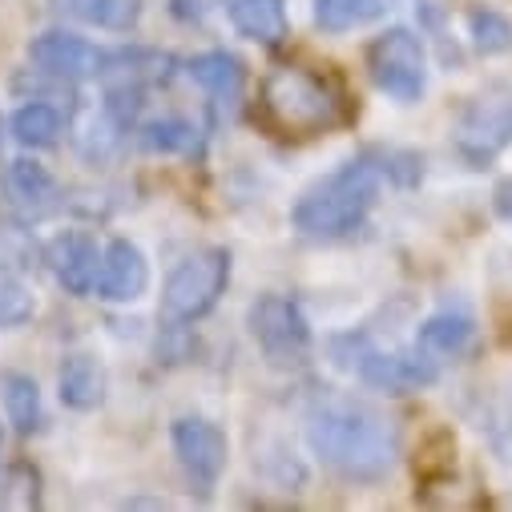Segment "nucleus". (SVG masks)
<instances>
[{
	"instance_id": "1",
	"label": "nucleus",
	"mask_w": 512,
	"mask_h": 512,
	"mask_svg": "<svg viewBox=\"0 0 512 512\" xmlns=\"http://www.w3.org/2000/svg\"><path fill=\"white\" fill-rule=\"evenodd\" d=\"M307 440L315 456L347 476V480H379L388 476L400 456L396 424L371 404L359 400H327L307 420Z\"/></svg>"
},
{
	"instance_id": "2",
	"label": "nucleus",
	"mask_w": 512,
	"mask_h": 512,
	"mask_svg": "<svg viewBox=\"0 0 512 512\" xmlns=\"http://www.w3.org/2000/svg\"><path fill=\"white\" fill-rule=\"evenodd\" d=\"M259 105H263V113H267V121L275 125V130L291 134V138L327 134V130H335V125H343V117H347L339 89L327 77H319L311 69H299V65H275L263 77Z\"/></svg>"
},
{
	"instance_id": "3",
	"label": "nucleus",
	"mask_w": 512,
	"mask_h": 512,
	"mask_svg": "<svg viewBox=\"0 0 512 512\" xmlns=\"http://www.w3.org/2000/svg\"><path fill=\"white\" fill-rule=\"evenodd\" d=\"M379 194V170L371 162H347L331 178H323L315 190H307L295 206V226L311 238H339L351 234Z\"/></svg>"
},
{
	"instance_id": "4",
	"label": "nucleus",
	"mask_w": 512,
	"mask_h": 512,
	"mask_svg": "<svg viewBox=\"0 0 512 512\" xmlns=\"http://www.w3.org/2000/svg\"><path fill=\"white\" fill-rule=\"evenodd\" d=\"M226 283H230V250L206 246L190 254L186 263H178L174 275L166 279L162 315L170 323H194L218 307V299L226 295Z\"/></svg>"
},
{
	"instance_id": "5",
	"label": "nucleus",
	"mask_w": 512,
	"mask_h": 512,
	"mask_svg": "<svg viewBox=\"0 0 512 512\" xmlns=\"http://www.w3.org/2000/svg\"><path fill=\"white\" fill-rule=\"evenodd\" d=\"M367 73L379 93L396 101H416L428 85V61L420 37L408 29H388L383 37H375L367 49Z\"/></svg>"
},
{
	"instance_id": "6",
	"label": "nucleus",
	"mask_w": 512,
	"mask_h": 512,
	"mask_svg": "<svg viewBox=\"0 0 512 512\" xmlns=\"http://www.w3.org/2000/svg\"><path fill=\"white\" fill-rule=\"evenodd\" d=\"M250 335L254 343L263 347V355L279 367H291V363H303L307 351H311V327L299 311V303L283 299V295H263L250 303Z\"/></svg>"
},
{
	"instance_id": "7",
	"label": "nucleus",
	"mask_w": 512,
	"mask_h": 512,
	"mask_svg": "<svg viewBox=\"0 0 512 512\" xmlns=\"http://www.w3.org/2000/svg\"><path fill=\"white\" fill-rule=\"evenodd\" d=\"M456 146L468 162H488L504 146H512V93L476 97L460 117Z\"/></svg>"
},
{
	"instance_id": "8",
	"label": "nucleus",
	"mask_w": 512,
	"mask_h": 512,
	"mask_svg": "<svg viewBox=\"0 0 512 512\" xmlns=\"http://www.w3.org/2000/svg\"><path fill=\"white\" fill-rule=\"evenodd\" d=\"M170 436H174V452H178V464L190 476V484L198 492H210L226 472V456H230L226 432L218 424H210V420L186 416V420L174 424Z\"/></svg>"
},
{
	"instance_id": "9",
	"label": "nucleus",
	"mask_w": 512,
	"mask_h": 512,
	"mask_svg": "<svg viewBox=\"0 0 512 512\" xmlns=\"http://www.w3.org/2000/svg\"><path fill=\"white\" fill-rule=\"evenodd\" d=\"M29 61L45 73V77H57V81H89V77H101L109 57L73 37V33H41L33 45H29Z\"/></svg>"
},
{
	"instance_id": "10",
	"label": "nucleus",
	"mask_w": 512,
	"mask_h": 512,
	"mask_svg": "<svg viewBox=\"0 0 512 512\" xmlns=\"http://www.w3.org/2000/svg\"><path fill=\"white\" fill-rule=\"evenodd\" d=\"M359 375L371 383V388L388 392V396H408V392H420L428 383H436L440 375V363L432 355H424L420 347L416 351H371L359 359Z\"/></svg>"
},
{
	"instance_id": "11",
	"label": "nucleus",
	"mask_w": 512,
	"mask_h": 512,
	"mask_svg": "<svg viewBox=\"0 0 512 512\" xmlns=\"http://www.w3.org/2000/svg\"><path fill=\"white\" fill-rule=\"evenodd\" d=\"M146 287H150V263H146V254L130 238L109 242L105 254H101L93 291L105 303H134V299L146 295Z\"/></svg>"
},
{
	"instance_id": "12",
	"label": "nucleus",
	"mask_w": 512,
	"mask_h": 512,
	"mask_svg": "<svg viewBox=\"0 0 512 512\" xmlns=\"http://www.w3.org/2000/svg\"><path fill=\"white\" fill-rule=\"evenodd\" d=\"M45 263L53 267L57 283L69 291V295H89L93 283H97V267H101V254H97V242L81 230H65L49 242L45 250Z\"/></svg>"
},
{
	"instance_id": "13",
	"label": "nucleus",
	"mask_w": 512,
	"mask_h": 512,
	"mask_svg": "<svg viewBox=\"0 0 512 512\" xmlns=\"http://www.w3.org/2000/svg\"><path fill=\"white\" fill-rule=\"evenodd\" d=\"M226 17L242 37L259 45H283L291 33L287 0H226Z\"/></svg>"
},
{
	"instance_id": "14",
	"label": "nucleus",
	"mask_w": 512,
	"mask_h": 512,
	"mask_svg": "<svg viewBox=\"0 0 512 512\" xmlns=\"http://www.w3.org/2000/svg\"><path fill=\"white\" fill-rule=\"evenodd\" d=\"M5 186H9L13 202H17L25 214H45V210L57 206V182H53V174H49L41 162H29V158L9 162Z\"/></svg>"
},
{
	"instance_id": "15",
	"label": "nucleus",
	"mask_w": 512,
	"mask_h": 512,
	"mask_svg": "<svg viewBox=\"0 0 512 512\" xmlns=\"http://www.w3.org/2000/svg\"><path fill=\"white\" fill-rule=\"evenodd\" d=\"M472 335H476V323H472L468 315H460V311H440V315H432V319L420 327L416 347L440 363V359L464 355L468 343H472Z\"/></svg>"
},
{
	"instance_id": "16",
	"label": "nucleus",
	"mask_w": 512,
	"mask_h": 512,
	"mask_svg": "<svg viewBox=\"0 0 512 512\" xmlns=\"http://www.w3.org/2000/svg\"><path fill=\"white\" fill-rule=\"evenodd\" d=\"M57 388H61V404L73 408V412H89L105 400V371L89 359V355H73L65 359L61 367V379H57Z\"/></svg>"
},
{
	"instance_id": "17",
	"label": "nucleus",
	"mask_w": 512,
	"mask_h": 512,
	"mask_svg": "<svg viewBox=\"0 0 512 512\" xmlns=\"http://www.w3.org/2000/svg\"><path fill=\"white\" fill-rule=\"evenodd\" d=\"M61 9L73 21L105 33H130L142 21V0H61Z\"/></svg>"
},
{
	"instance_id": "18",
	"label": "nucleus",
	"mask_w": 512,
	"mask_h": 512,
	"mask_svg": "<svg viewBox=\"0 0 512 512\" xmlns=\"http://www.w3.org/2000/svg\"><path fill=\"white\" fill-rule=\"evenodd\" d=\"M61 130H65V117H61V109L49 105V101H29V105H21V109L13 113V138H17L21 146H29V150L57 146Z\"/></svg>"
},
{
	"instance_id": "19",
	"label": "nucleus",
	"mask_w": 512,
	"mask_h": 512,
	"mask_svg": "<svg viewBox=\"0 0 512 512\" xmlns=\"http://www.w3.org/2000/svg\"><path fill=\"white\" fill-rule=\"evenodd\" d=\"M190 77L218 101H234L242 93V81H246L242 61L234 53H202V57H194L190 61Z\"/></svg>"
},
{
	"instance_id": "20",
	"label": "nucleus",
	"mask_w": 512,
	"mask_h": 512,
	"mask_svg": "<svg viewBox=\"0 0 512 512\" xmlns=\"http://www.w3.org/2000/svg\"><path fill=\"white\" fill-rule=\"evenodd\" d=\"M0 396H5V412H9V424L29 436L41 428V392H37V379L33 375H0Z\"/></svg>"
},
{
	"instance_id": "21",
	"label": "nucleus",
	"mask_w": 512,
	"mask_h": 512,
	"mask_svg": "<svg viewBox=\"0 0 512 512\" xmlns=\"http://www.w3.org/2000/svg\"><path fill=\"white\" fill-rule=\"evenodd\" d=\"M392 9V0H315V25L323 33H347L359 25H371Z\"/></svg>"
},
{
	"instance_id": "22",
	"label": "nucleus",
	"mask_w": 512,
	"mask_h": 512,
	"mask_svg": "<svg viewBox=\"0 0 512 512\" xmlns=\"http://www.w3.org/2000/svg\"><path fill=\"white\" fill-rule=\"evenodd\" d=\"M33 311H37V299H33L29 283L21 279V267L0 263V331L29 323Z\"/></svg>"
},
{
	"instance_id": "23",
	"label": "nucleus",
	"mask_w": 512,
	"mask_h": 512,
	"mask_svg": "<svg viewBox=\"0 0 512 512\" xmlns=\"http://www.w3.org/2000/svg\"><path fill=\"white\" fill-rule=\"evenodd\" d=\"M142 146L150 154H186L198 146V130L182 117H162V121H150L142 130Z\"/></svg>"
},
{
	"instance_id": "24",
	"label": "nucleus",
	"mask_w": 512,
	"mask_h": 512,
	"mask_svg": "<svg viewBox=\"0 0 512 512\" xmlns=\"http://www.w3.org/2000/svg\"><path fill=\"white\" fill-rule=\"evenodd\" d=\"M468 29H472V45L480 53H508L512 49V25L500 13H472Z\"/></svg>"
},
{
	"instance_id": "25",
	"label": "nucleus",
	"mask_w": 512,
	"mask_h": 512,
	"mask_svg": "<svg viewBox=\"0 0 512 512\" xmlns=\"http://www.w3.org/2000/svg\"><path fill=\"white\" fill-rule=\"evenodd\" d=\"M492 210H496L500 218H508V222H512V174L492 190Z\"/></svg>"
}]
</instances>
